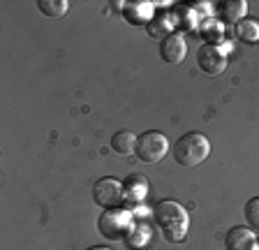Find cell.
<instances>
[{"label": "cell", "instance_id": "cell-13", "mask_svg": "<svg viewBox=\"0 0 259 250\" xmlns=\"http://www.w3.org/2000/svg\"><path fill=\"white\" fill-rule=\"evenodd\" d=\"M222 12H225V19L227 21H243L245 17V12H248V3L245 0H227L225 5H222Z\"/></svg>", "mask_w": 259, "mask_h": 250}, {"label": "cell", "instance_id": "cell-17", "mask_svg": "<svg viewBox=\"0 0 259 250\" xmlns=\"http://www.w3.org/2000/svg\"><path fill=\"white\" fill-rule=\"evenodd\" d=\"M257 245H259V234H257Z\"/></svg>", "mask_w": 259, "mask_h": 250}, {"label": "cell", "instance_id": "cell-5", "mask_svg": "<svg viewBox=\"0 0 259 250\" xmlns=\"http://www.w3.org/2000/svg\"><path fill=\"white\" fill-rule=\"evenodd\" d=\"M93 201L97 206L107 209H120V204L125 201L123 195V183L116 179H100L93 185Z\"/></svg>", "mask_w": 259, "mask_h": 250}, {"label": "cell", "instance_id": "cell-14", "mask_svg": "<svg viewBox=\"0 0 259 250\" xmlns=\"http://www.w3.org/2000/svg\"><path fill=\"white\" fill-rule=\"evenodd\" d=\"M243 216H245V220H248L250 227L259 229V197L248 199V204H245V209H243Z\"/></svg>", "mask_w": 259, "mask_h": 250}, {"label": "cell", "instance_id": "cell-10", "mask_svg": "<svg viewBox=\"0 0 259 250\" xmlns=\"http://www.w3.org/2000/svg\"><path fill=\"white\" fill-rule=\"evenodd\" d=\"M137 139L139 137H135L132 132L123 130V132H116L111 139V148L113 153H120V155H130V153L137 151Z\"/></svg>", "mask_w": 259, "mask_h": 250}, {"label": "cell", "instance_id": "cell-12", "mask_svg": "<svg viewBox=\"0 0 259 250\" xmlns=\"http://www.w3.org/2000/svg\"><path fill=\"white\" fill-rule=\"evenodd\" d=\"M37 10L44 17H65L70 5L67 0H37Z\"/></svg>", "mask_w": 259, "mask_h": 250}, {"label": "cell", "instance_id": "cell-15", "mask_svg": "<svg viewBox=\"0 0 259 250\" xmlns=\"http://www.w3.org/2000/svg\"><path fill=\"white\" fill-rule=\"evenodd\" d=\"M146 239H148V232H146V227H137V229H132V232H130V236L125 241H127L132 248H141Z\"/></svg>", "mask_w": 259, "mask_h": 250}, {"label": "cell", "instance_id": "cell-8", "mask_svg": "<svg viewBox=\"0 0 259 250\" xmlns=\"http://www.w3.org/2000/svg\"><path fill=\"white\" fill-rule=\"evenodd\" d=\"M225 248L227 250H257V236L252 234L250 227H232L225 236Z\"/></svg>", "mask_w": 259, "mask_h": 250}, {"label": "cell", "instance_id": "cell-1", "mask_svg": "<svg viewBox=\"0 0 259 250\" xmlns=\"http://www.w3.org/2000/svg\"><path fill=\"white\" fill-rule=\"evenodd\" d=\"M153 220H155L162 236H164L169 243H181V241H185V236H188L190 216L178 201H171V199L157 201L155 209H153Z\"/></svg>", "mask_w": 259, "mask_h": 250}, {"label": "cell", "instance_id": "cell-6", "mask_svg": "<svg viewBox=\"0 0 259 250\" xmlns=\"http://www.w3.org/2000/svg\"><path fill=\"white\" fill-rule=\"evenodd\" d=\"M197 65H199L201 72L210 76H218L227 70V56L225 49H220L218 44L206 42L199 51H197Z\"/></svg>", "mask_w": 259, "mask_h": 250}, {"label": "cell", "instance_id": "cell-9", "mask_svg": "<svg viewBox=\"0 0 259 250\" xmlns=\"http://www.w3.org/2000/svg\"><path fill=\"white\" fill-rule=\"evenodd\" d=\"M148 192V183H146L144 176H130L127 181L123 183V195H125V204L130 206H137L141 204Z\"/></svg>", "mask_w": 259, "mask_h": 250}, {"label": "cell", "instance_id": "cell-2", "mask_svg": "<svg viewBox=\"0 0 259 250\" xmlns=\"http://www.w3.org/2000/svg\"><path fill=\"white\" fill-rule=\"evenodd\" d=\"M171 155L181 167H197L210 155V142L201 132H188L181 139H176Z\"/></svg>", "mask_w": 259, "mask_h": 250}, {"label": "cell", "instance_id": "cell-11", "mask_svg": "<svg viewBox=\"0 0 259 250\" xmlns=\"http://www.w3.org/2000/svg\"><path fill=\"white\" fill-rule=\"evenodd\" d=\"M236 37L241 39V42H248V44L259 42V23L252 21V19L238 21L236 23Z\"/></svg>", "mask_w": 259, "mask_h": 250}, {"label": "cell", "instance_id": "cell-4", "mask_svg": "<svg viewBox=\"0 0 259 250\" xmlns=\"http://www.w3.org/2000/svg\"><path fill=\"white\" fill-rule=\"evenodd\" d=\"M169 153V139L162 132L155 130H148L137 139V151L135 155L146 164H155L160 162L164 155Z\"/></svg>", "mask_w": 259, "mask_h": 250}, {"label": "cell", "instance_id": "cell-3", "mask_svg": "<svg viewBox=\"0 0 259 250\" xmlns=\"http://www.w3.org/2000/svg\"><path fill=\"white\" fill-rule=\"evenodd\" d=\"M97 229L104 239L123 241L135 229V220H132V213L125 211V209H107L97 220Z\"/></svg>", "mask_w": 259, "mask_h": 250}, {"label": "cell", "instance_id": "cell-7", "mask_svg": "<svg viewBox=\"0 0 259 250\" xmlns=\"http://www.w3.org/2000/svg\"><path fill=\"white\" fill-rule=\"evenodd\" d=\"M160 56L164 63H169V65H181L185 60V56H188V44H185L183 35H176L171 33L169 37H164L160 42Z\"/></svg>", "mask_w": 259, "mask_h": 250}, {"label": "cell", "instance_id": "cell-16", "mask_svg": "<svg viewBox=\"0 0 259 250\" xmlns=\"http://www.w3.org/2000/svg\"><path fill=\"white\" fill-rule=\"evenodd\" d=\"M86 250H111V248H107V245H93V248H86Z\"/></svg>", "mask_w": 259, "mask_h": 250}]
</instances>
